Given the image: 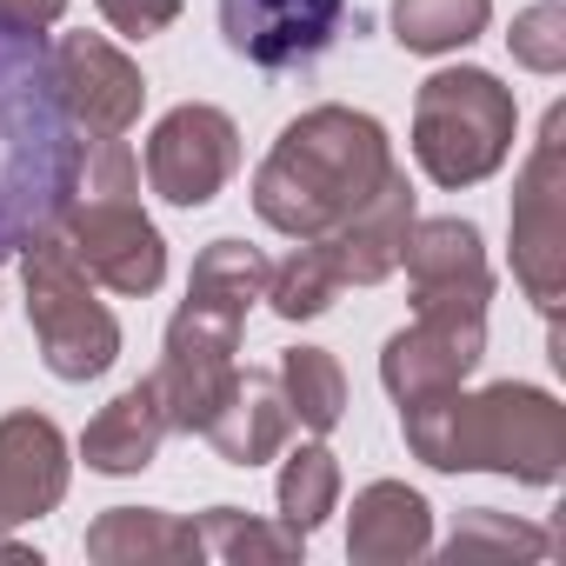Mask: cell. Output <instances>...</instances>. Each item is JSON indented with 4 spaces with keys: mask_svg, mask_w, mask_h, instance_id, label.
Wrapping results in <instances>:
<instances>
[{
    "mask_svg": "<svg viewBox=\"0 0 566 566\" xmlns=\"http://www.w3.org/2000/svg\"><path fill=\"white\" fill-rule=\"evenodd\" d=\"M87 147L54 87V41L0 21V260L67 213Z\"/></svg>",
    "mask_w": 566,
    "mask_h": 566,
    "instance_id": "cell-1",
    "label": "cell"
},
{
    "mask_svg": "<svg viewBox=\"0 0 566 566\" xmlns=\"http://www.w3.org/2000/svg\"><path fill=\"white\" fill-rule=\"evenodd\" d=\"M394 174L387 127L360 107H307L253 174V213L287 240H327Z\"/></svg>",
    "mask_w": 566,
    "mask_h": 566,
    "instance_id": "cell-2",
    "label": "cell"
},
{
    "mask_svg": "<svg viewBox=\"0 0 566 566\" xmlns=\"http://www.w3.org/2000/svg\"><path fill=\"white\" fill-rule=\"evenodd\" d=\"M400 433L413 460L440 473H506L520 486H553L566 473V407L526 380L400 407Z\"/></svg>",
    "mask_w": 566,
    "mask_h": 566,
    "instance_id": "cell-3",
    "label": "cell"
},
{
    "mask_svg": "<svg viewBox=\"0 0 566 566\" xmlns=\"http://www.w3.org/2000/svg\"><path fill=\"white\" fill-rule=\"evenodd\" d=\"M54 233L67 240V253L87 266V280L107 287V294L140 301V294H154L167 280V240L140 213V160L127 154V140H94L87 147L81 193L67 200Z\"/></svg>",
    "mask_w": 566,
    "mask_h": 566,
    "instance_id": "cell-4",
    "label": "cell"
},
{
    "mask_svg": "<svg viewBox=\"0 0 566 566\" xmlns=\"http://www.w3.org/2000/svg\"><path fill=\"white\" fill-rule=\"evenodd\" d=\"M513 134V87H500L486 67H440L413 94V160L433 187H480L506 167Z\"/></svg>",
    "mask_w": 566,
    "mask_h": 566,
    "instance_id": "cell-5",
    "label": "cell"
},
{
    "mask_svg": "<svg viewBox=\"0 0 566 566\" xmlns=\"http://www.w3.org/2000/svg\"><path fill=\"white\" fill-rule=\"evenodd\" d=\"M21 280H28V321H34L48 374L54 380H101L120 360V321L94 301L87 266L67 253V240L54 227L21 247Z\"/></svg>",
    "mask_w": 566,
    "mask_h": 566,
    "instance_id": "cell-6",
    "label": "cell"
},
{
    "mask_svg": "<svg viewBox=\"0 0 566 566\" xmlns=\"http://www.w3.org/2000/svg\"><path fill=\"white\" fill-rule=\"evenodd\" d=\"M513 280L553 321L566 294V107H546L539 140L513 180Z\"/></svg>",
    "mask_w": 566,
    "mask_h": 566,
    "instance_id": "cell-7",
    "label": "cell"
},
{
    "mask_svg": "<svg viewBox=\"0 0 566 566\" xmlns=\"http://www.w3.org/2000/svg\"><path fill=\"white\" fill-rule=\"evenodd\" d=\"M240 327H247L240 307H220V301H200V294H187L180 314L167 321V347H160V367H154V394H160L174 433H200L207 413L220 407V394L233 387V374H240L233 367Z\"/></svg>",
    "mask_w": 566,
    "mask_h": 566,
    "instance_id": "cell-8",
    "label": "cell"
},
{
    "mask_svg": "<svg viewBox=\"0 0 566 566\" xmlns=\"http://www.w3.org/2000/svg\"><path fill=\"white\" fill-rule=\"evenodd\" d=\"M233 167H240V127L227 107L180 101L147 134V187L167 207H207L233 180Z\"/></svg>",
    "mask_w": 566,
    "mask_h": 566,
    "instance_id": "cell-9",
    "label": "cell"
},
{
    "mask_svg": "<svg viewBox=\"0 0 566 566\" xmlns=\"http://www.w3.org/2000/svg\"><path fill=\"white\" fill-rule=\"evenodd\" d=\"M407 280H413V314L433 321H486L493 301V266H486V240L473 220H413L407 253H400Z\"/></svg>",
    "mask_w": 566,
    "mask_h": 566,
    "instance_id": "cell-10",
    "label": "cell"
},
{
    "mask_svg": "<svg viewBox=\"0 0 566 566\" xmlns=\"http://www.w3.org/2000/svg\"><path fill=\"white\" fill-rule=\"evenodd\" d=\"M54 87H61V107L81 127V140H127L140 107H147L140 67L101 34H61L54 41Z\"/></svg>",
    "mask_w": 566,
    "mask_h": 566,
    "instance_id": "cell-11",
    "label": "cell"
},
{
    "mask_svg": "<svg viewBox=\"0 0 566 566\" xmlns=\"http://www.w3.org/2000/svg\"><path fill=\"white\" fill-rule=\"evenodd\" d=\"M347 21V0H220V34L266 74L314 67Z\"/></svg>",
    "mask_w": 566,
    "mask_h": 566,
    "instance_id": "cell-12",
    "label": "cell"
},
{
    "mask_svg": "<svg viewBox=\"0 0 566 566\" xmlns=\"http://www.w3.org/2000/svg\"><path fill=\"white\" fill-rule=\"evenodd\" d=\"M480 360H486V321H433V314H413V327H400L380 347V380H387L394 407H420V400L460 394Z\"/></svg>",
    "mask_w": 566,
    "mask_h": 566,
    "instance_id": "cell-13",
    "label": "cell"
},
{
    "mask_svg": "<svg viewBox=\"0 0 566 566\" xmlns=\"http://www.w3.org/2000/svg\"><path fill=\"white\" fill-rule=\"evenodd\" d=\"M67 500V440L48 413L21 407L0 420V533H14Z\"/></svg>",
    "mask_w": 566,
    "mask_h": 566,
    "instance_id": "cell-14",
    "label": "cell"
},
{
    "mask_svg": "<svg viewBox=\"0 0 566 566\" xmlns=\"http://www.w3.org/2000/svg\"><path fill=\"white\" fill-rule=\"evenodd\" d=\"M413 187H407V174L394 167L334 233H327V253H334V266H340V280L347 287H380L387 273H400V253H407V233H413Z\"/></svg>",
    "mask_w": 566,
    "mask_h": 566,
    "instance_id": "cell-15",
    "label": "cell"
},
{
    "mask_svg": "<svg viewBox=\"0 0 566 566\" xmlns=\"http://www.w3.org/2000/svg\"><path fill=\"white\" fill-rule=\"evenodd\" d=\"M287 433H294L287 394H280V380L260 374V367L233 374V387L220 394V407H213L207 427H200V440H207L227 467H266L280 447H287Z\"/></svg>",
    "mask_w": 566,
    "mask_h": 566,
    "instance_id": "cell-16",
    "label": "cell"
},
{
    "mask_svg": "<svg viewBox=\"0 0 566 566\" xmlns=\"http://www.w3.org/2000/svg\"><path fill=\"white\" fill-rule=\"evenodd\" d=\"M167 433H174V427H167V407H160L154 374H147V380L120 387V394L87 420V433H81V460H87V473L127 480V473H147V467L160 460V440H167Z\"/></svg>",
    "mask_w": 566,
    "mask_h": 566,
    "instance_id": "cell-17",
    "label": "cell"
},
{
    "mask_svg": "<svg viewBox=\"0 0 566 566\" xmlns=\"http://www.w3.org/2000/svg\"><path fill=\"white\" fill-rule=\"evenodd\" d=\"M427 546H433V506L407 480H374L354 493L347 553L360 566H400V559H420Z\"/></svg>",
    "mask_w": 566,
    "mask_h": 566,
    "instance_id": "cell-18",
    "label": "cell"
},
{
    "mask_svg": "<svg viewBox=\"0 0 566 566\" xmlns=\"http://www.w3.org/2000/svg\"><path fill=\"white\" fill-rule=\"evenodd\" d=\"M87 559H101V566H180V559H200V533H193V520L160 513V506H107L87 526Z\"/></svg>",
    "mask_w": 566,
    "mask_h": 566,
    "instance_id": "cell-19",
    "label": "cell"
},
{
    "mask_svg": "<svg viewBox=\"0 0 566 566\" xmlns=\"http://www.w3.org/2000/svg\"><path fill=\"white\" fill-rule=\"evenodd\" d=\"M273 380H280V394H287L294 427L334 433L347 420V374H340V360L327 347H287L280 367H273Z\"/></svg>",
    "mask_w": 566,
    "mask_h": 566,
    "instance_id": "cell-20",
    "label": "cell"
},
{
    "mask_svg": "<svg viewBox=\"0 0 566 566\" xmlns=\"http://www.w3.org/2000/svg\"><path fill=\"white\" fill-rule=\"evenodd\" d=\"M340 287H347V280H340L327 240H301L287 260L266 273V307H273L280 321H321V314L340 301Z\"/></svg>",
    "mask_w": 566,
    "mask_h": 566,
    "instance_id": "cell-21",
    "label": "cell"
},
{
    "mask_svg": "<svg viewBox=\"0 0 566 566\" xmlns=\"http://www.w3.org/2000/svg\"><path fill=\"white\" fill-rule=\"evenodd\" d=\"M193 533H200V559H227V566H240V559H301L307 553V533H294L287 520L266 526L240 506H207L193 520Z\"/></svg>",
    "mask_w": 566,
    "mask_h": 566,
    "instance_id": "cell-22",
    "label": "cell"
},
{
    "mask_svg": "<svg viewBox=\"0 0 566 566\" xmlns=\"http://www.w3.org/2000/svg\"><path fill=\"white\" fill-rule=\"evenodd\" d=\"M493 21V0H394V41L407 54H453L480 41Z\"/></svg>",
    "mask_w": 566,
    "mask_h": 566,
    "instance_id": "cell-23",
    "label": "cell"
},
{
    "mask_svg": "<svg viewBox=\"0 0 566 566\" xmlns=\"http://www.w3.org/2000/svg\"><path fill=\"white\" fill-rule=\"evenodd\" d=\"M280 520H287L294 533H321L327 526V513L340 506V460L321 447V440H307V447H294L287 453V467H280Z\"/></svg>",
    "mask_w": 566,
    "mask_h": 566,
    "instance_id": "cell-24",
    "label": "cell"
},
{
    "mask_svg": "<svg viewBox=\"0 0 566 566\" xmlns=\"http://www.w3.org/2000/svg\"><path fill=\"white\" fill-rule=\"evenodd\" d=\"M266 273H273V260H266L260 247H247V240H233V233H227V240H207V247H200L187 294L253 314V301H266Z\"/></svg>",
    "mask_w": 566,
    "mask_h": 566,
    "instance_id": "cell-25",
    "label": "cell"
},
{
    "mask_svg": "<svg viewBox=\"0 0 566 566\" xmlns=\"http://www.w3.org/2000/svg\"><path fill=\"white\" fill-rule=\"evenodd\" d=\"M453 566L460 559H546L553 553V539L539 533V526H526V520H513V513H493V506H473V513H460V526L447 533V546H440Z\"/></svg>",
    "mask_w": 566,
    "mask_h": 566,
    "instance_id": "cell-26",
    "label": "cell"
},
{
    "mask_svg": "<svg viewBox=\"0 0 566 566\" xmlns=\"http://www.w3.org/2000/svg\"><path fill=\"white\" fill-rule=\"evenodd\" d=\"M506 48H513L520 67H533V74H559V67H566V8H559V0H539V8H526V14L513 21Z\"/></svg>",
    "mask_w": 566,
    "mask_h": 566,
    "instance_id": "cell-27",
    "label": "cell"
},
{
    "mask_svg": "<svg viewBox=\"0 0 566 566\" xmlns=\"http://www.w3.org/2000/svg\"><path fill=\"white\" fill-rule=\"evenodd\" d=\"M101 21L127 41H154L180 21V0H101Z\"/></svg>",
    "mask_w": 566,
    "mask_h": 566,
    "instance_id": "cell-28",
    "label": "cell"
},
{
    "mask_svg": "<svg viewBox=\"0 0 566 566\" xmlns=\"http://www.w3.org/2000/svg\"><path fill=\"white\" fill-rule=\"evenodd\" d=\"M61 14H67V0H0V21L28 28V34H48Z\"/></svg>",
    "mask_w": 566,
    "mask_h": 566,
    "instance_id": "cell-29",
    "label": "cell"
}]
</instances>
